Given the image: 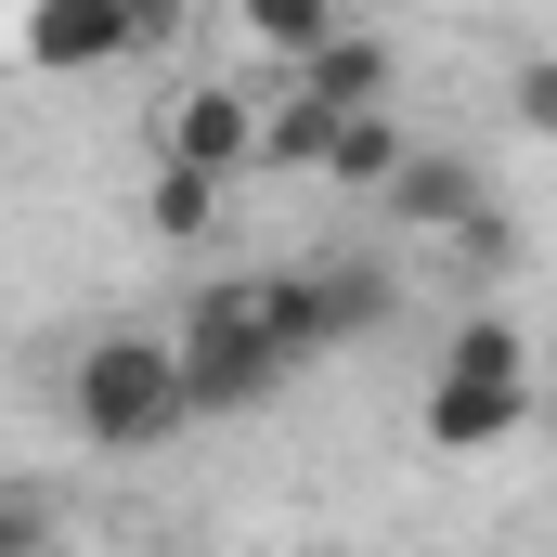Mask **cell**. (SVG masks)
Instances as JSON below:
<instances>
[{"mask_svg":"<svg viewBox=\"0 0 557 557\" xmlns=\"http://www.w3.org/2000/svg\"><path fill=\"white\" fill-rule=\"evenodd\" d=\"M545 416V376H532V337H519V311H467L454 337H441V376H428V454H493V441H519V428Z\"/></svg>","mask_w":557,"mask_h":557,"instance_id":"7a4b0ae2","label":"cell"},{"mask_svg":"<svg viewBox=\"0 0 557 557\" xmlns=\"http://www.w3.org/2000/svg\"><path fill=\"white\" fill-rule=\"evenodd\" d=\"M169 363H182V403L208 428L260 416L285 376H298V350H285V324H273V273H208L182 298V324H169Z\"/></svg>","mask_w":557,"mask_h":557,"instance_id":"6da1fadb","label":"cell"},{"mask_svg":"<svg viewBox=\"0 0 557 557\" xmlns=\"http://www.w3.org/2000/svg\"><path fill=\"white\" fill-rule=\"evenodd\" d=\"M143 221H156L169 247H195V234L221 221V182H195V169H156V182H143Z\"/></svg>","mask_w":557,"mask_h":557,"instance_id":"8fae6325","label":"cell"},{"mask_svg":"<svg viewBox=\"0 0 557 557\" xmlns=\"http://www.w3.org/2000/svg\"><path fill=\"white\" fill-rule=\"evenodd\" d=\"M65 428H78L91 454H169V441L195 428L169 337H143V324L91 337V350H78V376H65Z\"/></svg>","mask_w":557,"mask_h":557,"instance_id":"3957f363","label":"cell"},{"mask_svg":"<svg viewBox=\"0 0 557 557\" xmlns=\"http://www.w3.org/2000/svg\"><path fill=\"white\" fill-rule=\"evenodd\" d=\"M298 104H324V117H389V91H403V65H389V39L376 26H337L298 78H285Z\"/></svg>","mask_w":557,"mask_h":557,"instance_id":"ba28073f","label":"cell"},{"mask_svg":"<svg viewBox=\"0 0 557 557\" xmlns=\"http://www.w3.org/2000/svg\"><path fill=\"white\" fill-rule=\"evenodd\" d=\"M532 428H545V441H557V376H545V416H532Z\"/></svg>","mask_w":557,"mask_h":557,"instance_id":"5bb4252c","label":"cell"},{"mask_svg":"<svg viewBox=\"0 0 557 557\" xmlns=\"http://www.w3.org/2000/svg\"><path fill=\"white\" fill-rule=\"evenodd\" d=\"M0 557H52V506L26 480H0Z\"/></svg>","mask_w":557,"mask_h":557,"instance_id":"4fadbf2b","label":"cell"},{"mask_svg":"<svg viewBox=\"0 0 557 557\" xmlns=\"http://www.w3.org/2000/svg\"><path fill=\"white\" fill-rule=\"evenodd\" d=\"M389 221L428 234V247H467V260H506V221H493V182L467 169V156H403V182H389Z\"/></svg>","mask_w":557,"mask_h":557,"instance_id":"5b68a950","label":"cell"},{"mask_svg":"<svg viewBox=\"0 0 557 557\" xmlns=\"http://www.w3.org/2000/svg\"><path fill=\"white\" fill-rule=\"evenodd\" d=\"M311 557H324V545H311Z\"/></svg>","mask_w":557,"mask_h":557,"instance_id":"9a60e30c","label":"cell"},{"mask_svg":"<svg viewBox=\"0 0 557 557\" xmlns=\"http://www.w3.org/2000/svg\"><path fill=\"white\" fill-rule=\"evenodd\" d=\"M403 156H416L403 104H389V117H337V143H324V182H337V195H389V182H403Z\"/></svg>","mask_w":557,"mask_h":557,"instance_id":"9c48e42d","label":"cell"},{"mask_svg":"<svg viewBox=\"0 0 557 557\" xmlns=\"http://www.w3.org/2000/svg\"><path fill=\"white\" fill-rule=\"evenodd\" d=\"M337 26H350L337 0H247V52H273L285 78H298V65H311V52L337 39Z\"/></svg>","mask_w":557,"mask_h":557,"instance_id":"30bf717a","label":"cell"},{"mask_svg":"<svg viewBox=\"0 0 557 557\" xmlns=\"http://www.w3.org/2000/svg\"><path fill=\"white\" fill-rule=\"evenodd\" d=\"M13 52H26L39 78H78V65H131L156 39H143V0H39V13L13 26Z\"/></svg>","mask_w":557,"mask_h":557,"instance_id":"52a82bcc","label":"cell"},{"mask_svg":"<svg viewBox=\"0 0 557 557\" xmlns=\"http://www.w3.org/2000/svg\"><path fill=\"white\" fill-rule=\"evenodd\" d=\"M156 169H195V182L260 169V91H247V78H195V91L156 117Z\"/></svg>","mask_w":557,"mask_h":557,"instance_id":"8992f818","label":"cell"},{"mask_svg":"<svg viewBox=\"0 0 557 557\" xmlns=\"http://www.w3.org/2000/svg\"><path fill=\"white\" fill-rule=\"evenodd\" d=\"M389 298L403 285L376 273V260H298V273H273V324L298 363H324V350H350V337H376L389 324Z\"/></svg>","mask_w":557,"mask_h":557,"instance_id":"277c9868","label":"cell"},{"mask_svg":"<svg viewBox=\"0 0 557 557\" xmlns=\"http://www.w3.org/2000/svg\"><path fill=\"white\" fill-rule=\"evenodd\" d=\"M506 104H519L532 143H557V52H519V65H506Z\"/></svg>","mask_w":557,"mask_h":557,"instance_id":"7c38bea8","label":"cell"}]
</instances>
